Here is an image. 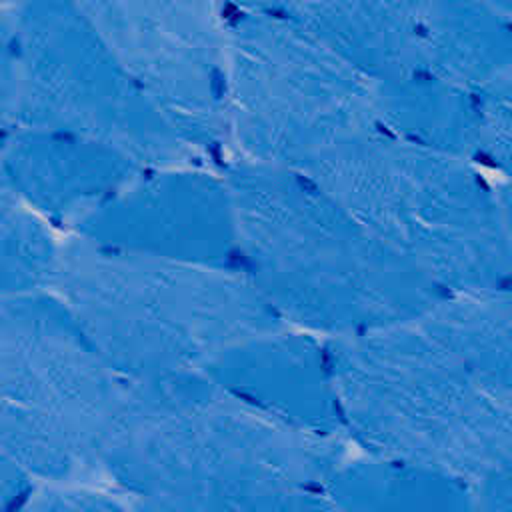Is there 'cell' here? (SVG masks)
I'll return each mask as SVG.
<instances>
[{"mask_svg":"<svg viewBox=\"0 0 512 512\" xmlns=\"http://www.w3.org/2000/svg\"><path fill=\"white\" fill-rule=\"evenodd\" d=\"M346 440L286 426L202 370L132 380L100 454L102 478L146 510L330 508Z\"/></svg>","mask_w":512,"mask_h":512,"instance_id":"1","label":"cell"},{"mask_svg":"<svg viewBox=\"0 0 512 512\" xmlns=\"http://www.w3.org/2000/svg\"><path fill=\"white\" fill-rule=\"evenodd\" d=\"M222 174L238 270L284 324L350 336L414 320L444 294L308 172L236 158Z\"/></svg>","mask_w":512,"mask_h":512,"instance_id":"2","label":"cell"},{"mask_svg":"<svg viewBox=\"0 0 512 512\" xmlns=\"http://www.w3.org/2000/svg\"><path fill=\"white\" fill-rule=\"evenodd\" d=\"M346 440L470 486L512 466V396L408 320L324 338Z\"/></svg>","mask_w":512,"mask_h":512,"instance_id":"3","label":"cell"},{"mask_svg":"<svg viewBox=\"0 0 512 512\" xmlns=\"http://www.w3.org/2000/svg\"><path fill=\"white\" fill-rule=\"evenodd\" d=\"M304 172L440 292L510 290L508 188L478 164L376 130Z\"/></svg>","mask_w":512,"mask_h":512,"instance_id":"4","label":"cell"},{"mask_svg":"<svg viewBox=\"0 0 512 512\" xmlns=\"http://www.w3.org/2000/svg\"><path fill=\"white\" fill-rule=\"evenodd\" d=\"M54 290L130 380L202 370L216 354L282 326L238 268L120 252L72 236Z\"/></svg>","mask_w":512,"mask_h":512,"instance_id":"5","label":"cell"},{"mask_svg":"<svg viewBox=\"0 0 512 512\" xmlns=\"http://www.w3.org/2000/svg\"><path fill=\"white\" fill-rule=\"evenodd\" d=\"M228 144L240 160L306 170L380 130L374 82L284 16L232 12Z\"/></svg>","mask_w":512,"mask_h":512,"instance_id":"6","label":"cell"},{"mask_svg":"<svg viewBox=\"0 0 512 512\" xmlns=\"http://www.w3.org/2000/svg\"><path fill=\"white\" fill-rule=\"evenodd\" d=\"M20 44L18 128L104 142L146 168L200 164L76 0L14 6Z\"/></svg>","mask_w":512,"mask_h":512,"instance_id":"7","label":"cell"},{"mask_svg":"<svg viewBox=\"0 0 512 512\" xmlns=\"http://www.w3.org/2000/svg\"><path fill=\"white\" fill-rule=\"evenodd\" d=\"M222 0H76L142 92L202 158L228 144Z\"/></svg>","mask_w":512,"mask_h":512,"instance_id":"8","label":"cell"},{"mask_svg":"<svg viewBox=\"0 0 512 512\" xmlns=\"http://www.w3.org/2000/svg\"><path fill=\"white\" fill-rule=\"evenodd\" d=\"M130 388L56 290L0 298V400L100 460Z\"/></svg>","mask_w":512,"mask_h":512,"instance_id":"9","label":"cell"},{"mask_svg":"<svg viewBox=\"0 0 512 512\" xmlns=\"http://www.w3.org/2000/svg\"><path fill=\"white\" fill-rule=\"evenodd\" d=\"M92 244L216 268H238L236 214L224 174L200 164L144 168L74 228Z\"/></svg>","mask_w":512,"mask_h":512,"instance_id":"10","label":"cell"},{"mask_svg":"<svg viewBox=\"0 0 512 512\" xmlns=\"http://www.w3.org/2000/svg\"><path fill=\"white\" fill-rule=\"evenodd\" d=\"M202 372L286 426L346 440L326 342L318 334L282 324L228 346Z\"/></svg>","mask_w":512,"mask_h":512,"instance_id":"11","label":"cell"},{"mask_svg":"<svg viewBox=\"0 0 512 512\" xmlns=\"http://www.w3.org/2000/svg\"><path fill=\"white\" fill-rule=\"evenodd\" d=\"M0 156L14 198L72 230L146 168L104 142L40 128L4 136Z\"/></svg>","mask_w":512,"mask_h":512,"instance_id":"12","label":"cell"},{"mask_svg":"<svg viewBox=\"0 0 512 512\" xmlns=\"http://www.w3.org/2000/svg\"><path fill=\"white\" fill-rule=\"evenodd\" d=\"M432 0H292L290 18L372 82L422 70L420 32Z\"/></svg>","mask_w":512,"mask_h":512,"instance_id":"13","label":"cell"},{"mask_svg":"<svg viewBox=\"0 0 512 512\" xmlns=\"http://www.w3.org/2000/svg\"><path fill=\"white\" fill-rule=\"evenodd\" d=\"M374 108L386 134L482 166L478 90L412 70L374 82Z\"/></svg>","mask_w":512,"mask_h":512,"instance_id":"14","label":"cell"},{"mask_svg":"<svg viewBox=\"0 0 512 512\" xmlns=\"http://www.w3.org/2000/svg\"><path fill=\"white\" fill-rule=\"evenodd\" d=\"M420 54L422 70L470 90L512 78L510 16L480 0H432Z\"/></svg>","mask_w":512,"mask_h":512,"instance_id":"15","label":"cell"},{"mask_svg":"<svg viewBox=\"0 0 512 512\" xmlns=\"http://www.w3.org/2000/svg\"><path fill=\"white\" fill-rule=\"evenodd\" d=\"M416 322L482 382L512 396L510 290L444 292Z\"/></svg>","mask_w":512,"mask_h":512,"instance_id":"16","label":"cell"},{"mask_svg":"<svg viewBox=\"0 0 512 512\" xmlns=\"http://www.w3.org/2000/svg\"><path fill=\"white\" fill-rule=\"evenodd\" d=\"M330 508L474 510L472 486L452 474L366 454L342 460L324 488Z\"/></svg>","mask_w":512,"mask_h":512,"instance_id":"17","label":"cell"},{"mask_svg":"<svg viewBox=\"0 0 512 512\" xmlns=\"http://www.w3.org/2000/svg\"><path fill=\"white\" fill-rule=\"evenodd\" d=\"M60 246L42 216L0 200V298L54 290Z\"/></svg>","mask_w":512,"mask_h":512,"instance_id":"18","label":"cell"},{"mask_svg":"<svg viewBox=\"0 0 512 512\" xmlns=\"http://www.w3.org/2000/svg\"><path fill=\"white\" fill-rule=\"evenodd\" d=\"M512 78L494 82L482 90V166H490L502 174L510 168L512 148Z\"/></svg>","mask_w":512,"mask_h":512,"instance_id":"19","label":"cell"},{"mask_svg":"<svg viewBox=\"0 0 512 512\" xmlns=\"http://www.w3.org/2000/svg\"><path fill=\"white\" fill-rule=\"evenodd\" d=\"M24 508L30 510H126L134 504L108 484H38Z\"/></svg>","mask_w":512,"mask_h":512,"instance_id":"20","label":"cell"},{"mask_svg":"<svg viewBox=\"0 0 512 512\" xmlns=\"http://www.w3.org/2000/svg\"><path fill=\"white\" fill-rule=\"evenodd\" d=\"M20 44L14 6L0 4V140L18 128Z\"/></svg>","mask_w":512,"mask_h":512,"instance_id":"21","label":"cell"},{"mask_svg":"<svg viewBox=\"0 0 512 512\" xmlns=\"http://www.w3.org/2000/svg\"><path fill=\"white\" fill-rule=\"evenodd\" d=\"M36 484L0 454V510L24 508Z\"/></svg>","mask_w":512,"mask_h":512,"instance_id":"22","label":"cell"},{"mask_svg":"<svg viewBox=\"0 0 512 512\" xmlns=\"http://www.w3.org/2000/svg\"><path fill=\"white\" fill-rule=\"evenodd\" d=\"M232 12L264 14V16H286L292 0H222Z\"/></svg>","mask_w":512,"mask_h":512,"instance_id":"23","label":"cell"},{"mask_svg":"<svg viewBox=\"0 0 512 512\" xmlns=\"http://www.w3.org/2000/svg\"><path fill=\"white\" fill-rule=\"evenodd\" d=\"M0 200H16L14 194H12V190H10V184H8L4 166H2V156H0Z\"/></svg>","mask_w":512,"mask_h":512,"instance_id":"24","label":"cell"},{"mask_svg":"<svg viewBox=\"0 0 512 512\" xmlns=\"http://www.w3.org/2000/svg\"><path fill=\"white\" fill-rule=\"evenodd\" d=\"M480 2L488 4L490 8L498 10V12H500V14H504V16H510V10H512V0H480Z\"/></svg>","mask_w":512,"mask_h":512,"instance_id":"25","label":"cell"},{"mask_svg":"<svg viewBox=\"0 0 512 512\" xmlns=\"http://www.w3.org/2000/svg\"><path fill=\"white\" fill-rule=\"evenodd\" d=\"M22 2H26V0H0L2 6H18V4H22Z\"/></svg>","mask_w":512,"mask_h":512,"instance_id":"26","label":"cell"}]
</instances>
